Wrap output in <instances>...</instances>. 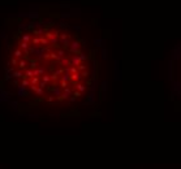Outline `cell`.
<instances>
[{"instance_id":"6da1fadb","label":"cell","mask_w":181,"mask_h":169,"mask_svg":"<svg viewBox=\"0 0 181 169\" xmlns=\"http://www.w3.org/2000/svg\"><path fill=\"white\" fill-rule=\"evenodd\" d=\"M82 44L72 34L44 21H33L16 34L5 66V81H12L20 96L48 103L74 100L85 91L89 75Z\"/></svg>"}]
</instances>
